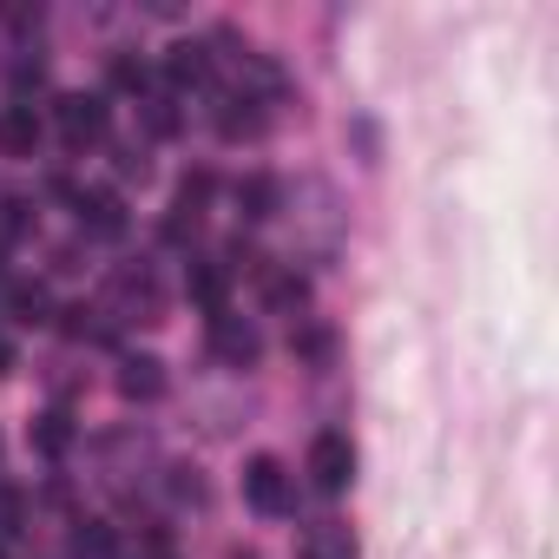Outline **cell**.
<instances>
[{
	"label": "cell",
	"mask_w": 559,
	"mask_h": 559,
	"mask_svg": "<svg viewBox=\"0 0 559 559\" xmlns=\"http://www.w3.org/2000/svg\"><path fill=\"white\" fill-rule=\"evenodd\" d=\"M290 349H297V356H310V362H330V349H336V343H330V330H317V323H310V330H297V336H290Z\"/></svg>",
	"instance_id": "ac0fdd59"
},
{
	"label": "cell",
	"mask_w": 559,
	"mask_h": 559,
	"mask_svg": "<svg viewBox=\"0 0 559 559\" xmlns=\"http://www.w3.org/2000/svg\"><path fill=\"white\" fill-rule=\"evenodd\" d=\"M14 310H21L27 323H40V317H47V290H40V284H34V290L21 284V290H14Z\"/></svg>",
	"instance_id": "ffe728a7"
},
{
	"label": "cell",
	"mask_w": 559,
	"mask_h": 559,
	"mask_svg": "<svg viewBox=\"0 0 559 559\" xmlns=\"http://www.w3.org/2000/svg\"><path fill=\"white\" fill-rule=\"evenodd\" d=\"M243 500H250L257 513H270V520H284L290 500H297L284 461H276V454H250V461H243Z\"/></svg>",
	"instance_id": "6da1fadb"
},
{
	"label": "cell",
	"mask_w": 559,
	"mask_h": 559,
	"mask_svg": "<svg viewBox=\"0 0 559 559\" xmlns=\"http://www.w3.org/2000/svg\"><path fill=\"white\" fill-rule=\"evenodd\" d=\"M112 304H119L126 317H139V323L158 317V276H152V263H126V270L112 276Z\"/></svg>",
	"instance_id": "5b68a950"
},
{
	"label": "cell",
	"mask_w": 559,
	"mask_h": 559,
	"mask_svg": "<svg viewBox=\"0 0 559 559\" xmlns=\"http://www.w3.org/2000/svg\"><path fill=\"white\" fill-rule=\"evenodd\" d=\"M53 126H60V139L73 152H86V145L106 139V99L99 93H60L53 99Z\"/></svg>",
	"instance_id": "7a4b0ae2"
},
{
	"label": "cell",
	"mask_w": 559,
	"mask_h": 559,
	"mask_svg": "<svg viewBox=\"0 0 559 559\" xmlns=\"http://www.w3.org/2000/svg\"><path fill=\"white\" fill-rule=\"evenodd\" d=\"M8 369H14V343H8V336H0V376H8Z\"/></svg>",
	"instance_id": "7402d4cb"
},
{
	"label": "cell",
	"mask_w": 559,
	"mask_h": 559,
	"mask_svg": "<svg viewBox=\"0 0 559 559\" xmlns=\"http://www.w3.org/2000/svg\"><path fill=\"white\" fill-rule=\"evenodd\" d=\"M297 559H356V539H349V526L323 520V526H310V533H304Z\"/></svg>",
	"instance_id": "8fae6325"
},
{
	"label": "cell",
	"mask_w": 559,
	"mask_h": 559,
	"mask_svg": "<svg viewBox=\"0 0 559 559\" xmlns=\"http://www.w3.org/2000/svg\"><path fill=\"white\" fill-rule=\"evenodd\" d=\"M80 224H86L93 237H119V230H126L119 191H80Z\"/></svg>",
	"instance_id": "9c48e42d"
},
{
	"label": "cell",
	"mask_w": 559,
	"mask_h": 559,
	"mask_svg": "<svg viewBox=\"0 0 559 559\" xmlns=\"http://www.w3.org/2000/svg\"><path fill=\"white\" fill-rule=\"evenodd\" d=\"M263 297H270V310H304L310 284H304L297 270H276V276H263Z\"/></svg>",
	"instance_id": "4fadbf2b"
},
{
	"label": "cell",
	"mask_w": 559,
	"mask_h": 559,
	"mask_svg": "<svg viewBox=\"0 0 559 559\" xmlns=\"http://www.w3.org/2000/svg\"><path fill=\"white\" fill-rule=\"evenodd\" d=\"M34 448H40L47 461H60V454L73 448V421H67L60 408H53V415H40V421H34Z\"/></svg>",
	"instance_id": "9a60e30c"
},
{
	"label": "cell",
	"mask_w": 559,
	"mask_h": 559,
	"mask_svg": "<svg viewBox=\"0 0 559 559\" xmlns=\"http://www.w3.org/2000/svg\"><path fill=\"white\" fill-rule=\"evenodd\" d=\"M185 290L217 317V310H224V270H217V263H191V270H185Z\"/></svg>",
	"instance_id": "5bb4252c"
},
{
	"label": "cell",
	"mask_w": 559,
	"mask_h": 559,
	"mask_svg": "<svg viewBox=\"0 0 559 559\" xmlns=\"http://www.w3.org/2000/svg\"><path fill=\"white\" fill-rule=\"evenodd\" d=\"M73 559H112V533H106V526H93V520H86V526H80V533H73Z\"/></svg>",
	"instance_id": "e0dca14e"
},
{
	"label": "cell",
	"mask_w": 559,
	"mask_h": 559,
	"mask_svg": "<svg viewBox=\"0 0 559 559\" xmlns=\"http://www.w3.org/2000/svg\"><path fill=\"white\" fill-rule=\"evenodd\" d=\"M34 145H40V119H34V106H27V99L0 106V152H8V158H34Z\"/></svg>",
	"instance_id": "52a82bcc"
},
{
	"label": "cell",
	"mask_w": 559,
	"mask_h": 559,
	"mask_svg": "<svg viewBox=\"0 0 559 559\" xmlns=\"http://www.w3.org/2000/svg\"><path fill=\"white\" fill-rule=\"evenodd\" d=\"M119 395H126V402H158V395H165V369H158L152 356H126V362H119Z\"/></svg>",
	"instance_id": "30bf717a"
},
{
	"label": "cell",
	"mask_w": 559,
	"mask_h": 559,
	"mask_svg": "<svg viewBox=\"0 0 559 559\" xmlns=\"http://www.w3.org/2000/svg\"><path fill=\"white\" fill-rule=\"evenodd\" d=\"M21 526V500H14V487H0V539H8Z\"/></svg>",
	"instance_id": "44dd1931"
},
{
	"label": "cell",
	"mask_w": 559,
	"mask_h": 559,
	"mask_svg": "<svg viewBox=\"0 0 559 559\" xmlns=\"http://www.w3.org/2000/svg\"><path fill=\"white\" fill-rule=\"evenodd\" d=\"M237 211H243V224H263L276 211V178H263V171L237 178Z\"/></svg>",
	"instance_id": "7c38bea8"
},
{
	"label": "cell",
	"mask_w": 559,
	"mask_h": 559,
	"mask_svg": "<svg viewBox=\"0 0 559 559\" xmlns=\"http://www.w3.org/2000/svg\"><path fill=\"white\" fill-rule=\"evenodd\" d=\"M112 80H119L126 93H145V60H132V53H119V60H112Z\"/></svg>",
	"instance_id": "d6986e66"
},
{
	"label": "cell",
	"mask_w": 559,
	"mask_h": 559,
	"mask_svg": "<svg viewBox=\"0 0 559 559\" xmlns=\"http://www.w3.org/2000/svg\"><path fill=\"white\" fill-rule=\"evenodd\" d=\"M211 356H217V362H230V369H250V362L263 356V336H257V323H250V317H230V310H217V317H211Z\"/></svg>",
	"instance_id": "277c9868"
},
{
	"label": "cell",
	"mask_w": 559,
	"mask_h": 559,
	"mask_svg": "<svg viewBox=\"0 0 559 559\" xmlns=\"http://www.w3.org/2000/svg\"><path fill=\"white\" fill-rule=\"evenodd\" d=\"M310 480H317V493H343L356 480V448H349L343 428H323L310 441Z\"/></svg>",
	"instance_id": "3957f363"
},
{
	"label": "cell",
	"mask_w": 559,
	"mask_h": 559,
	"mask_svg": "<svg viewBox=\"0 0 559 559\" xmlns=\"http://www.w3.org/2000/svg\"><path fill=\"white\" fill-rule=\"evenodd\" d=\"M139 112H145V132H152V139H171V132H178V112H171V99H165V93L139 99Z\"/></svg>",
	"instance_id": "2e32d148"
},
{
	"label": "cell",
	"mask_w": 559,
	"mask_h": 559,
	"mask_svg": "<svg viewBox=\"0 0 559 559\" xmlns=\"http://www.w3.org/2000/svg\"><path fill=\"white\" fill-rule=\"evenodd\" d=\"M217 132L237 145V139H257L263 132V99L250 93H217Z\"/></svg>",
	"instance_id": "ba28073f"
},
{
	"label": "cell",
	"mask_w": 559,
	"mask_h": 559,
	"mask_svg": "<svg viewBox=\"0 0 559 559\" xmlns=\"http://www.w3.org/2000/svg\"><path fill=\"white\" fill-rule=\"evenodd\" d=\"M211 73H217V60H211L198 40H178V47L165 53V80H171L178 93H198V86H211Z\"/></svg>",
	"instance_id": "8992f818"
}]
</instances>
